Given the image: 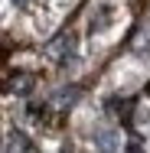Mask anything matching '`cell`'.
Masks as SVG:
<instances>
[{
    "label": "cell",
    "mask_w": 150,
    "mask_h": 153,
    "mask_svg": "<svg viewBox=\"0 0 150 153\" xmlns=\"http://www.w3.org/2000/svg\"><path fill=\"white\" fill-rule=\"evenodd\" d=\"M91 137H95V147L101 153H121V137L114 127H95Z\"/></svg>",
    "instance_id": "cell-1"
},
{
    "label": "cell",
    "mask_w": 150,
    "mask_h": 153,
    "mask_svg": "<svg viewBox=\"0 0 150 153\" xmlns=\"http://www.w3.org/2000/svg\"><path fill=\"white\" fill-rule=\"evenodd\" d=\"M7 153H26V137H23L20 130H13V134L7 137Z\"/></svg>",
    "instance_id": "cell-2"
},
{
    "label": "cell",
    "mask_w": 150,
    "mask_h": 153,
    "mask_svg": "<svg viewBox=\"0 0 150 153\" xmlns=\"http://www.w3.org/2000/svg\"><path fill=\"white\" fill-rule=\"evenodd\" d=\"M30 88H33V78H30V75H20V78L10 82V91H16V94H30Z\"/></svg>",
    "instance_id": "cell-3"
},
{
    "label": "cell",
    "mask_w": 150,
    "mask_h": 153,
    "mask_svg": "<svg viewBox=\"0 0 150 153\" xmlns=\"http://www.w3.org/2000/svg\"><path fill=\"white\" fill-rule=\"evenodd\" d=\"M13 3H16V7H26V0H13Z\"/></svg>",
    "instance_id": "cell-4"
}]
</instances>
